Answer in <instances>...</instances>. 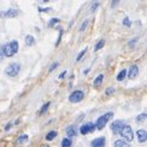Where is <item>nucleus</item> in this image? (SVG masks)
<instances>
[{
  "mask_svg": "<svg viewBox=\"0 0 147 147\" xmlns=\"http://www.w3.org/2000/svg\"><path fill=\"white\" fill-rule=\"evenodd\" d=\"M27 141H28V136H27V135H22V136H20V137L17 139V142H18L20 145L26 144Z\"/></svg>",
  "mask_w": 147,
  "mask_h": 147,
  "instance_id": "aec40b11",
  "label": "nucleus"
},
{
  "mask_svg": "<svg viewBox=\"0 0 147 147\" xmlns=\"http://www.w3.org/2000/svg\"><path fill=\"white\" fill-rule=\"evenodd\" d=\"M11 127H12V124H11V123H9V124H7V125L5 126V131H9V130H10V129H11Z\"/></svg>",
  "mask_w": 147,
  "mask_h": 147,
  "instance_id": "7c9ffc66",
  "label": "nucleus"
},
{
  "mask_svg": "<svg viewBox=\"0 0 147 147\" xmlns=\"http://www.w3.org/2000/svg\"><path fill=\"white\" fill-rule=\"evenodd\" d=\"M104 39H100L99 40V42L97 43V44H96V47H94V50H99L100 48H103V45H104Z\"/></svg>",
  "mask_w": 147,
  "mask_h": 147,
  "instance_id": "4be33fe9",
  "label": "nucleus"
},
{
  "mask_svg": "<svg viewBox=\"0 0 147 147\" xmlns=\"http://www.w3.org/2000/svg\"><path fill=\"white\" fill-rule=\"evenodd\" d=\"M59 21H60V20H59V18H57V17H54V18H52V20H50V21H49V24H48V26H49V27H53L54 25H57V24H59Z\"/></svg>",
  "mask_w": 147,
  "mask_h": 147,
  "instance_id": "412c9836",
  "label": "nucleus"
},
{
  "mask_svg": "<svg viewBox=\"0 0 147 147\" xmlns=\"http://www.w3.org/2000/svg\"><path fill=\"white\" fill-rule=\"evenodd\" d=\"M119 1H117V0H114V1H113V4H112V6L114 7V6H117V4H118Z\"/></svg>",
  "mask_w": 147,
  "mask_h": 147,
  "instance_id": "72a5a7b5",
  "label": "nucleus"
},
{
  "mask_svg": "<svg viewBox=\"0 0 147 147\" xmlns=\"http://www.w3.org/2000/svg\"><path fill=\"white\" fill-rule=\"evenodd\" d=\"M20 70H21L20 64L12 63V64H10V65H7V66H6V69H5V74H6L7 76H10V77H15V76L18 75Z\"/></svg>",
  "mask_w": 147,
  "mask_h": 147,
  "instance_id": "20e7f679",
  "label": "nucleus"
},
{
  "mask_svg": "<svg viewBox=\"0 0 147 147\" xmlns=\"http://www.w3.org/2000/svg\"><path fill=\"white\" fill-rule=\"evenodd\" d=\"M18 15V11L15 10V9H10V10L5 11L4 13H1L0 16H4V17H16Z\"/></svg>",
  "mask_w": 147,
  "mask_h": 147,
  "instance_id": "9b49d317",
  "label": "nucleus"
},
{
  "mask_svg": "<svg viewBox=\"0 0 147 147\" xmlns=\"http://www.w3.org/2000/svg\"><path fill=\"white\" fill-rule=\"evenodd\" d=\"M3 57H4V55L1 54V52H0V60H1V59H3Z\"/></svg>",
  "mask_w": 147,
  "mask_h": 147,
  "instance_id": "f704fd0d",
  "label": "nucleus"
},
{
  "mask_svg": "<svg viewBox=\"0 0 147 147\" xmlns=\"http://www.w3.org/2000/svg\"><path fill=\"white\" fill-rule=\"evenodd\" d=\"M88 22H90V20H85V21H84V24L80 26V32H84V31L86 30V27L88 26Z\"/></svg>",
  "mask_w": 147,
  "mask_h": 147,
  "instance_id": "5701e85b",
  "label": "nucleus"
},
{
  "mask_svg": "<svg viewBox=\"0 0 147 147\" xmlns=\"http://www.w3.org/2000/svg\"><path fill=\"white\" fill-rule=\"evenodd\" d=\"M17 50H18V43H17V40H12V42L10 43H6V44H4L3 47H1V54L4 55V57H12V55H15L17 53Z\"/></svg>",
  "mask_w": 147,
  "mask_h": 147,
  "instance_id": "f257e3e1",
  "label": "nucleus"
},
{
  "mask_svg": "<svg viewBox=\"0 0 147 147\" xmlns=\"http://www.w3.org/2000/svg\"><path fill=\"white\" fill-rule=\"evenodd\" d=\"M126 74H127V71H126V70H121L120 72L118 74V76H117V80H118V81H123L124 79H125Z\"/></svg>",
  "mask_w": 147,
  "mask_h": 147,
  "instance_id": "6ab92c4d",
  "label": "nucleus"
},
{
  "mask_svg": "<svg viewBox=\"0 0 147 147\" xmlns=\"http://www.w3.org/2000/svg\"><path fill=\"white\" fill-rule=\"evenodd\" d=\"M72 142L70 139H67V137H65V139H63L61 141V147H71Z\"/></svg>",
  "mask_w": 147,
  "mask_h": 147,
  "instance_id": "f3484780",
  "label": "nucleus"
},
{
  "mask_svg": "<svg viewBox=\"0 0 147 147\" xmlns=\"http://www.w3.org/2000/svg\"><path fill=\"white\" fill-rule=\"evenodd\" d=\"M49 105H50V103L48 102V103H45L43 107H42V109H40V112H39V114H44L45 112H47L48 110V108H49Z\"/></svg>",
  "mask_w": 147,
  "mask_h": 147,
  "instance_id": "b1692460",
  "label": "nucleus"
},
{
  "mask_svg": "<svg viewBox=\"0 0 147 147\" xmlns=\"http://www.w3.org/2000/svg\"><path fill=\"white\" fill-rule=\"evenodd\" d=\"M44 147H48V146H44Z\"/></svg>",
  "mask_w": 147,
  "mask_h": 147,
  "instance_id": "c9c22d12",
  "label": "nucleus"
},
{
  "mask_svg": "<svg viewBox=\"0 0 147 147\" xmlns=\"http://www.w3.org/2000/svg\"><path fill=\"white\" fill-rule=\"evenodd\" d=\"M113 118V112H109V113H105L104 115L99 117L97 120H96V124H94V127L98 129V130H103L104 126L107 125V123Z\"/></svg>",
  "mask_w": 147,
  "mask_h": 147,
  "instance_id": "f03ea898",
  "label": "nucleus"
},
{
  "mask_svg": "<svg viewBox=\"0 0 147 147\" xmlns=\"http://www.w3.org/2000/svg\"><path fill=\"white\" fill-rule=\"evenodd\" d=\"M127 77L130 80H134L135 77L139 75V67H137V65H131L130 69H129V72L126 74Z\"/></svg>",
  "mask_w": 147,
  "mask_h": 147,
  "instance_id": "0eeeda50",
  "label": "nucleus"
},
{
  "mask_svg": "<svg viewBox=\"0 0 147 147\" xmlns=\"http://www.w3.org/2000/svg\"><path fill=\"white\" fill-rule=\"evenodd\" d=\"M146 118H147V114H146V113H142V114H140V115H137V118H136V123H139V124L144 123V121L146 120Z\"/></svg>",
  "mask_w": 147,
  "mask_h": 147,
  "instance_id": "a211bd4d",
  "label": "nucleus"
},
{
  "mask_svg": "<svg viewBox=\"0 0 147 147\" xmlns=\"http://www.w3.org/2000/svg\"><path fill=\"white\" fill-rule=\"evenodd\" d=\"M66 135L69 136L67 139H70V137H75V136L77 135L75 127H74V126H67V127H66Z\"/></svg>",
  "mask_w": 147,
  "mask_h": 147,
  "instance_id": "f8f14e48",
  "label": "nucleus"
},
{
  "mask_svg": "<svg viewBox=\"0 0 147 147\" xmlns=\"http://www.w3.org/2000/svg\"><path fill=\"white\" fill-rule=\"evenodd\" d=\"M125 125V124H124V121L123 120H115V121H113V124H112V126H110V129H112V131L113 132H119L121 130V127Z\"/></svg>",
  "mask_w": 147,
  "mask_h": 147,
  "instance_id": "1a4fd4ad",
  "label": "nucleus"
},
{
  "mask_svg": "<svg viewBox=\"0 0 147 147\" xmlns=\"http://www.w3.org/2000/svg\"><path fill=\"white\" fill-rule=\"evenodd\" d=\"M57 135H58L57 131H50V132H48V134H47V136H45V140H47V141H52V140H54L55 137H57Z\"/></svg>",
  "mask_w": 147,
  "mask_h": 147,
  "instance_id": "2eb2a0df",
  "label": "nucleus"
},
{
  "mask_svg": "<svg viewBox=\"0 0 147 147\" xmlns=\"http://www.w3.org/2000/svg\"><path fill=\"white\" fill-rule=\"evenodd\" d=\"M65 75H66V71H64L63 74H60V75H59V80H61V79H63V77L65 76Z\"/></svg>",
  "mask_w": 147,
  "mask_h": 147,
  "instance_id": "473e14b6",
  "label": "nucleus"
},
{
  "mask_svg": "<svg viewBox=\"0 0 147 147\" xmlns=\"http://www.w3.org/2000/svg\"><path fill=\"white\" fill-rule=\"evenodd\" d=\"M85 53H86V49H84V50H82V52H81L79 55H77V58H76V61H80L81 59H82V57H84V55H85Z\"/></svg>",
  "mask_w": 147,
  "mask_h": 147,
  "instance_id": "bb28decb",
  "label": "nucleus"
},
{
  "mask_svg": "<svg viewBox=\"0 0 147 147\" xmlns=\"http://www.w3.org/2000/svg\"><path fill=\"white\" fill-rule=\"evenodd\" d=\"M104 146H105V137L103 136L97 137V139H94L91 142V147H104Z\"/></svg>",
  "mask_w": 147,
  "mask_h": 147,
  "instance_id": "6e6552de",
  "label": "nucleus"
},
{
  "mask_svg": "<svg viewBox=\"0 0 147 147\" xmlns=\"http://www.w3.org/2000/svg\"><path fill=\"white\" fill-rule=\"evenodd\" d=\"M53 10V9L52 7H38V11H40V12H50V11H52Z\"/></svg>",
  "mask_w": 147,
  "mask_h": 147,
  "instance_id": "393cba45",
  "label": "nucleus"
},
{
  "mask_svg": "<svg viewBox=\"0 0 147 147\" xmlns=\"http://www.w3.org/2000/svg\"><path fill=\"white\" fill-rule=\"evenodd\" d=\"M123 24L125 25V26H131V22H130V20H129V17H125V18H124Z\"/></svg>",
  "mask_w": 147,
  "mask_h": 147,
  "instance_id": "c85d7f7f",
  "label": "nucleus"
},
{
  "mask_svg": "<svg viewBox=\"0 0 147 147\" xmlns=\"http://www.w3.org/2000/svg\"><path fill=\"white\" fill-rule=\"evenodd\" d=\"M94 124L93 123H87L85 124V125H82L81 129H80V132L82 135H87V134H90V132H93L94 131Z\"/></svg>",
  "mask_w": 147,
  "mask_h": 147,
  "instance_id": "423d86ee",
  "label": "nucleus"
},
{
  "mask_svg": "<svg viewBox=\"0 0 147 147\" xmlns=\"http://www.w3.org/2000/svg\"><path fill=\"white\" fill-rule=\"evenodd\" d=\"M59 66V63H54V64H52V65L49 66V72H52V71H54L55 69H57Z\"/></svg>",
  "mask_w": 147,
  "mask_h": 147,
  "instance_id": "a878e982",
  "label": "nucleus"
},
{
  "mask_svg": "<svg viewBox=\"0 0 147 147\" xmlns=\"http://www.w3.org/2000/svg\"><path fill=\"white\" fill-rule=\"evenodd\" d=\"M136 42H137V38H134V39H132L130 43H129V45H130V47H132V45H134V44H135Z\"/></svg>",
  "mask_w": 147,
  "mask_h": 147,
  "instance_id": "2f4dec72",
  "label": "nucleus"
},
{
  "mask_svg": "<svg viewBox=\"0 0 147 147\" xmlns=\"http://www.w3.org/2000/svg\"><path fill=\"white\" fill-rule=\"evenodd\" d=\"M114 147H130L125 141L123 140H117L115 142H114Z\"/></svg>",
  "mask_w": 147,
  "mask_h": 147,
  "instance_id": "dca6fc26",
  "label": "nucleus"
},
{
  "mask_svg": "<svg viewBox=\"0 0 147 147\" xmlns=\"http://www.w3.org/2000/svg\"><path fill=\"white\" fill-rule=\"evenodd\" d=\"M84 97H85V94H84V92L82 91H75V92H72V93L70 94L69 100H70L71 103H79V102H81V100L84 99Z\"/></svg>",
  "mask_w": 147,
  "mask_h": 147,
  "instance_id": "39448f33",
  "label": "nucleus"
},
{
  "mask_svg": "<svg viewBox=\"0 0 147 147\" xmlns=\"http://www.w3.org/2000/svg\"><path fill=\"white\" fill-rule=\"evenodd\" d=\"M136 136H137V140H139V142L144 144V142H146V140H147V131L144 130V129H140V130H137Z\"/></svg>",
  "mask_w": 147,
  "mask_h": 147,
  "instance_id": "9d476101",
  "label": "nucleus"
},
{
  "mask_svg": "<svg viewBox=\"0 0 147 147\" xmlns=\"http://www.w3.org/2000/svg\"><path fill=\"white\" fill-rule=\"evenodd\" d=\"M103 79H104V76H103V74H99V75L96 77V80L93 82V86L97 88V87H99L100 85H102V82H103Z\"/></svg>",
  "mask_w": 147,
  "mask_h": 147,
  "instance_id": "ddd939ff",
  "label": "nucleus"
},
{
  "mask_svg": "<svg viewBox=\"0 0 147 147\" xmlns=\"http://www.w3.org/2000/svg\"><path fill=\"white\" fill-rule=\"evenodd\" d=\"M119 134H120L123 136V139H125L127 142L134 140V132H132V129L130 125H124L121 127V130L119 131Z\"/></svg>",
  "mask_w": 147,
  "mask_h": 147,
  "instance_id": "7ed1b4c3",
  "label": "nucleus"
},
{
  "mask_svg": "<svg viewBox=\"0 0 147 147\" xmlns=\"http://www.w3.org/2000/svg\"><path fill=\"white\" fill-rule=\"evenodd\" d=\"M114 92H115V90H114L113 87H110V88H107V91H105V94L109 96V94H113Z\"/></svg>",
  "mask_w": 147,
  "mask_h": 147,
  "instance_id": "cd10ccee",
  "label": "nucleus"
},
{
  "mask_svg": "<svg viewBox=\"0 0 147 147\" xmlns=\"http://www.w3.org/2000/svg\"><path fill=\"white\" fill-rule=\"evenodd\" d=\"M98 6H99V4H98V3H94L93 5H92V7H91V11L93 12V11H94V10H96V9H97Z\"/></svg>",
  "mask_w": 147,
  "mask_h": 147,
  "instance_id": "c756f323",
  "label": "nucleus"
},
{
  "mask_svg": "<svg viewBox=\"0 0 147 147\" xmlns=\"http://www.w3.org/2000/svg\"><path fill=\"white\" fill-rule=\"evenodd\" d=\"M25 42H26V44L27 45H34V43H36V40H34V37L33 36H31V34H27L26 36V38H25Z\"/></svg>",
  "mask_w": 147,
  "mask_h": 147,
  "instance_id": "4468645a",
  "label": "nucleus"
}]
</instances>
